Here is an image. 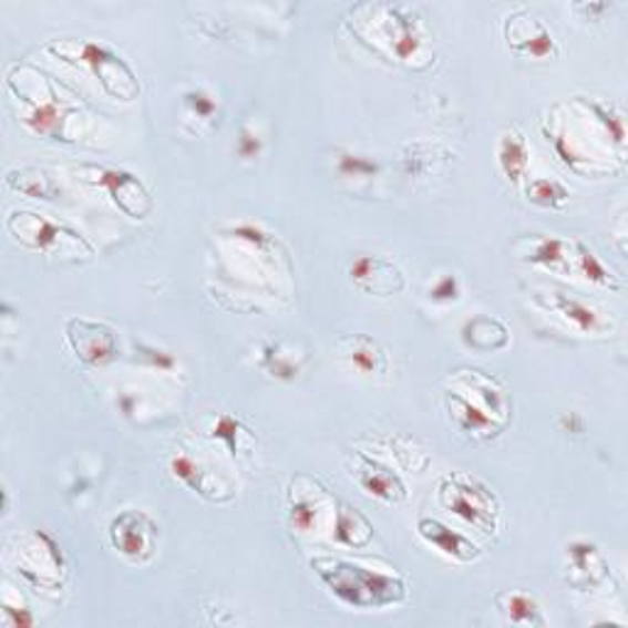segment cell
I'll return each mask as SVG.
<instances>
[{
	"label": "cell",
	"instance_id": "1",
	"mask_svg": "<svg viewBox=\"0 0 628 628\" xmlns=\"http://www.w3.org/2000/svg\"><path fill=\"white\" fill-rule=\"evenodd\" d=\"M310 565L327 589L353 609L395 607L408 597L405 579L395 573H379V569L334 555H317L310 559Z\"/></svg>",
	"mask_w": 628,
	"mask_h": 628
},
{
	"label": "cell",
	"instance_id": "2",
	"mask_svg": "<svg viewBox=\"0 0 628 628\" xmlns=\"http://www.w3.org/2000/svg\"><path fill=\"white\" fill-rule=\"evenodd\" d=\"M48 52L56 60L70 64H84L96 76V82L113 99L133 101L141 96V82L135 72L123 60L121 54L113 52L109 44L96 40H54L48 44Z\"/></svg>",
	"mask_w": 628,
	"mask_h": 628
},
{
	"label": "cell",
	"instance_id": "3",
	"mask_svg": "<svg viewBox=\"0 0 628 628\" xmlns=\"http://www.w3.org/2000/svg\"><path fill=\"white\" fill-rule=\"evenodd\" d=\"M437 498L444 511L460 516L464 523L484 535H494L501 525V504L494 491L476 476L452 472L440 478Z\"/></svg>",
	"mask_w": 628,
	"mask_h": 628
},
{
	"label": "cell",
	"instance_id": "4",
	"mask_svg": "<svg viewBox=\"0 0 628 628\" xmlns=\"http://www.w3.org/2000/svg\"><path fill=\"white\" fill-rule=\"evenodd\" d=\"M74 173L79 179L84 182V185L109 192L111 202L116 204L125 216H131V219L141 222L145 219V216H151L155 207L151 189H147L133 173H125V169L121 167L82 163L74 167Z\"/></svg>",
	"mask_w": 628,
	"mask_h": 628
},
{
	"label": "cell",
	"instance_id": "5",
	"mask_svg": "<svg viewBox=\"0 0 628 628\" xmlns=\"http://www.w3.org/2000/svg\"><path fill=\"white\" fill-rule=\"evenodd\" d=\"M64 337L74 357L86 367H106L119 353L116 332L96 319L70 317L64 322Z\"/></svg>",
	"mask_w": 628,
	"mask_h": 628
},
{
	"label": "cell",
	"instance_id": "6",
	"mask_svg": "<svg viewBox=\"0 0 628 628\" xmlns=\"http://www.w3.org/2000/svg\"><path fill=\"white\" fill-rule=\"evenodd\" d=\"M20 573L30 585L42 587V589H56L62 587V579L66 573L64 555L50 535L44 533H32L25 538L20 550Z\"/></svg>",
	"mask_w": 628,
	"mask_h": 628
},
{
	"label": "cell",
	"instance_id": "7",
	"mask_svg": "<svg viewBox=\"0 0 628 628\" xmlns=\"http://www.w3.org/2000/svg\"><path fill=\"white\" fill-rule=\"evenodd\" d=\"M109 538L123 557L133 559V563H145L155 553L157 525L143 511H123L111 521Z\"/></svg>",
	"mask_w": 628,
	"mask_h": 628
},
{
	"label": "cell",
	"instance_id": "8",
	"mask_svg": "<svg viewBox=\"0 0 628 628\" xmlns=\"http://www.w3.org/2000/svg\"><path fill=\"white\" fill-rule=\"evenodd\" d=\"M307 488H302L300 476L292 478L288 488V521L297 533H315L322 525L327 511H334L337 498L327 494V488L312 476H305Z\"/></svg>",
	"mask_w": 628,
	"mask_h": 628
},
{
	"label": "cell",
	"instance_id": "9",
	"mask_svg": "<svg viewBox=\"0 0 628 628\" xmlns=\"http://www.w3.org/2000/svg\"><path fill=\"white\" fill-rule=\"evenodd\" d=\"M6 228L20 246H25L30 250H52L64 241L86 244L82 236L72 231V228L54 224L50 219H44V216L25 209H16L10 214Z\"/></svg>",
	"mask_w": 628,
	"mask_h": 628
},
{
	"label": "cell",
	"instance_id": "10",
	"mask_svg": "<svg viewBox=\"0 0 628 628\" xmlns=\"http://www.w3.org/2000/svg\"><path fill=\"white\" fill-rule=\"evenodd\" d=\"M18 99H22L30 111L25 116V125L38 135H44V138H54V141H70L64 133V125L70 121L76 111H72L70 106L64 104L62 96L56 94V89L42 76V99H35L25 94V91H16Z\"/></svg>",
	"mask_w": 628,
	"mask_h": 628
},
{
	"label": "cell",
	"instance_id": "11",
	"mask_svg": "<svg viewBox=\"0 0 628 628\" xmlns=\"http://www.w3.org/2000/svg\"><path fill=\"white\" fill-rule=\"evenodd\" d=\"M450 388L464 393L470 401L482 405L486 413H491L496 420L506 422L508 425V418H511L508 393H506L504 383L494 379V375H488L478 369H460L450 375Z\"/></svg>",
	"mask_w": 628,
	"mask_h": 628
},
{
	"label": "cell",
	"instance_id": "12",
	"mask_svg": "<svg viewBox=\"0 0 628 628\" xmlns=\"http://www.w3.org/2000/svg\"><path fill=\"white\" fill-rule=\"evenodd\" d=\"M349 278L359 290L381 297L398 295L405 288L403 270L398 268L393 260H388L383 256H369V254L357 256L349 266Z\"/></svg>",
	"mask_w": 628,
	"mask_h": 628
},
{
	"label": "cell",
	"instance_id": "13",
	"mask_svg": "<svg viewBox=\"0 0 628 628\" xmlns=\"http://www.w3.org/2000/svg\"><path fill=\"white\" fill-rule=\"evenodd\" d=\"M567 581L579 591L597 589L609 577V563L601 547L591 541H573L565 547Z\"/></svg>",
	"mask_w": 628,
	"mask_h": 628
},
{
	"label": "cell",
	"instance_id": "14",
	"mask_svg": "<svg viewBox=\"0 0 628 628\" xmlns=\"http://www.w3.org/2000/svg\"><path fill=\"white\" fill-rule=\"evenodd\" d=\"M351 474L357 476L359 486L367 491V494L385 501V504H401L408 496L403 478L398 476L391 466L381 464L379 460H373V456L363 452H353Z\"/></svg>",
	"mask_w": 628,
	"mask_h": 628
},
{
	"label": "cell",
	"instance_id": "15",
	"mask_svg": "<svg viewBox=\"0 0 628 628\" xmlns=\"http://www.w3.org/2000/svg\"><path fill=\"white\" fill-rule=\"evenodd\" d=\"M506 40L508 48L516 50L518 54L525 56H535V60H545V56H555L557 54V44L553 32L543 25V20L525 16V13H516L506 18Z\"/></svg>",
	"mask_w": 628,
	"mask_h": 628
},
{
	"label": "cell",
	"instance_id": "16",
	"mask_svg": "<svg viewBox=\"0 0 628 628\" xmlns=\"http://www.w3.org/2000/svg\"><path fill=\"white\" fill-rule=\"evenodd\" d=\"M444 405H447V413L454 425L474 440H491L501 435L506 428V422L496 420L494 415L486 413L482 405H476L464 393L454 391V388H447V393H444Z\"/></svg>",
	"mask_w": 628,
	"mask_h": 628
},
{
	"label": "cell",
	"instance_id": "17",
	"mask_svg": "<svg viewBox=\"0 0 628 628\" xmlns=\"http://www.w3.org/2000/svg\"><path fill=\"white\" fill-rule=\"evenodd\" d=\"M169 472H173V476L179 478L182 484H187L192 491H197L202 498L214 501V504H226V501L234 498L231 491L222 486L219 478H216L207 466L185 452H179L169 460Z\"/></svg>",
	"mask_w": 628,
	"mask_h": 628
},
{
	"label": "cell",
	"instance_id": "18",
	"mask_svg": "<svg viewBox=\"0 0 628 628\" xmlns=\"http://www.w3.org/2000/svg\"><path fill=\"white\" fill-rule=\"evenodd\" d=\"M337 351L341 359L349 361L363 375L388 373V353L369 334H344L337 341Z\"/></svg>",
	"mask_w": 628,
	"mask_h": 628
},
{
	"label": "cell",
	"instance_id": "19",
	"mask_svg": "<svg viewBox=\"0 0 628 628\" xmlns=\"http://www.w3.org/2000/svg\"><path fill=\"white\" fill-rule=\"evenodd\" d=\"M418 535L432 547H437L442 555L456 559V563H474V559L482 557V550H478L476 543L464 538L462 533L447 528V525L435 518H420Z\"/></svg>",
	"mask_w": 628,
	"mask_h": 628
},
{
	"label": "cell",
	"instance_id": "20",
	"mask_svg": "<svg viewBox=\"0 0 628 628\" xmlns=\"http://www.w3.org/2000/svg\"><path fill=\"white\" fill-rule=\"evenodd\" d=\"M513 248H516V256L521 260L543 268H563L573 258V244L565 241V238L545 234L523 236Z\"/></svg>",
	"mask_w": 628,
	"mask_h": 628
},
{
	"label": "cell",
	"instance_id": "21",
	"mask_svg": "<svg viewBox=\"0 0 628 628\" xmlns=\"http://www.w3.org/2000/svg\"><path fill=\"white\" fill-rule=\"evenodd\" d=\"M547 310L557 312L563 319H567L569 325H575L581 334H599L607 332L609 322L601 317V312L594 310L591 305L585 300H577V297H569L565 292H550L545 300Z\"/></svg>",
	"mask_w": 628,
	"mask_h": 628
},
{
	"label": "cell",
	"instance_id": "22",
	"mask_svg": "<svg viewBox=\"0 0 628 628\" xmlns=\"http://www.w3.org/2000/svg\"><path fill=\"white\" fill-rule=\"evenodd\" d=\"M332 541L344 547H369L373 543V525L359 508L349 506L347 501L337 498L334 521H332Z\"/></svg>",
	"mask_w": 628,
	"mask_h": 628
},
{
	"label": "cell",
	"instance_id": "23",
	"mask_svg": "<svg viewBox=\"0 0 628 628\" xmlns=\"http://www.w3.org/2000/svg\"><path fill=\"white\" fill-rule=\"evenodd\" d=\"M462 341L474 351H498L511 344L508 327L498 317L476 315L462 325Z\"/></svg>",
	"mask_w": 628,
	"mask_h": 628
},
{
	"label": "cell",
	"instance_id": "24",
	"mask_svg": "<svg viewBox=\"0 0 628 628\" xmlns=\"http://www.w3.org/2000/svg\"><path fill=\"white\" fill-rule=\"evenodd\" d=\"M496 159H498L501 173H504V177L511 182V185H518V182L525 177L531 151H528V141H525V135L518 125H511V128L501 133Z\"/></svg>",
	"mask_w": 628,
	"mask_h": 628
},
{
	"label": "cell",
	"instance_id": "25",
	"mask_svg": "<svg viewBox=\"0 0 628 628\" xmlns=\"http://www.w3.org/2000/svg\"><path fill=\"white\" fill-rule=\"evenodd\" d=\"M494 607L506 616L511 624L518 626H545L541 604L531 594L521 589H504L494 594Z\"/></svg>",
	"mask_w": 628,
	"mask_h": 628
},
{
	"label": "cell",
	"instance_id": "26",
	"mask_svg": "<svg viewBox=\"0 0 628 628\" xmlns=\"http://www.w3.org/2000/svg\"><path fill=\"white\" fill-rule=\"evenodd\" d=\"M450 157L447 151H442L437 143H425V141H410L403 145L401 151V167L408 177L425 179L430 173Z\"/></svg>",
	"mask_w": 628,
	"mask_h": 628
},
{
	"label": "cell",
	"instance_id": "27",
	"mask_svg": "<svg viewBox=\"0 0 628 628\" xmlns=\"http://www.w3.org/2000/svg\"><path fill=\"white\" fill-rule=\"evenodd\" d=\"M6 185L10 189L25 194V197L44 199V202H52L62 194V189L54 182V177L50 173H44V169H40V167L10 169V173L6 175Z\"/></svg>",
	"mask_w": 628,
	"mask_h": 628
},
{
	"label": "cell",
	"instance_id": "28",
	"mask_svg": "<svg viewBox=\"0 0 628 628\" xmlns=\"http://www.w3.org/2000/svg\"><path fill=\"white\" fill-rule=\"evenodd\" d=\"M258 367L278 381H295L302 371V359L285 349L282 341H262L258 349Z\"/></svg>",
	"mask_w": 628,
	"mask_h": 628
},
{
	"label": "cell",
	"instance_id": "29",
	"mask_svg": "<svg viewBox=\"0 0 628 628\" xmlns=\"http://www.w3.org/2000/svg\"><path fill=\"white\" fill-rule=\"evenodd\" d=\"M573 268L591 285H599V288H609V290L624 288V282L616 278L611 270H607V266L597 258V254L581 241L573 244Z\"/></svg>",
	"mask_w": 628,
	"mask_h": 628
},
{
	"label": "cell",
	"instance_id": "30",
	"mask_svg": "<svg viewBox=\"0 0 628 628\" xmlns=\"http://www.w3.org/2000/svg\"><path fill=\"white\" fill-rule=\"evenodd\" d=\"M209 435L214 440H219L224 442V447L228 450V454L236 456L238 454H244L246 447H244V442L248 444H254V435H250V430L244 425L241 420L234 418V415H228V413H219L214 420V425L209 430Z\"/></svg>",
	"mask_w": 628,
	"mask_h": 628
},
{
	"label": "cell",
	"instance_id": "31",
	"mask_svg": "<svg viewBox=\"0 0 628 628\" xmlns=\"http://www.w3.org/2000/svg\"><path fill=\"white\" fill-rule=\"evenodd\" d=\"M525 194H528V202L538 204L543 209H559L569 199V189L563 182L550 177L531 179L528 187H525Z\"/></svg>",
	"mask_w": 628,
	"mask_h": 628
},
{
	"label": "cell",
	"instance_id": "32",
	"mask_svg": "<svg viewBox=\"0 0 628 628\" xmlns=\"http://www.w3.org/2000/svg\"><path fill=\"white\" fill-rule=\"evenodd\" d=\"M182 106L189 113L192 119L197 121H214L216 113H219V104H216V99L209 94L207 89H187L185 94H182Z\"/></svg>",
	"mask_w": 628,
	"mask_h": 628
},
{
	"label": "cell",
	"instance_id": "33",
	"mask_svg": "<svg viewBox=\"0 0 628 628\" xmlns=\"http://www.w3.org/2000/svg\"><path fill=\"white\" fill-rule=\"evenodd\" d=\"M391 454H395V460L401 462L405 470H413V472H425L428 470V464H430V456L428 452L418 447V444L413 440H408V437H393L391 442Z\"/></svg>",
	"mask_w": 628,
	"mask_h": 628
},
{
	"label": "cell",
	"instance_id": "34",
	"mask_svg": "<svg viewBox=\"0 0 628 628\" xmlns=\"http://www.w3.org/2000/svg\"><path fill=\"white\" fill-rule=\"evenodd\" d=\"M337 173L344 177H373L379 173V163L357 153H341L337 157Z\"/></svg>",
	"mask_w": 628,
	"mask_h": 628
},
{
	"label": "cell",
	"instance_id": "35",
	"mask_svg": "<svg viewBox=\"0 0 628 628\" xmlns=\"http://www.w3.org/2000/svg\"><path fill=\"white\" fill-rule=\"evenodd\" d=\"M135 361L143 363V367H147V369H157V371L177 369V359L173 357V353L157 349V347H151V344H143V341L135 344Z\"/></svg>",
	"mask_w": 628,
	"mask_h": 628
},
{
	"label": "cell",
	"instance_id": "36",
	"mask_svg": "<svg viewBox=\"0 0 628 628\" xmlns=\"http://www.w3.org/2000/svg\"><path fill=\"white\" fill-rule=\"evenodd\" d=\"M428 297L432 302H440V305L456 302L462 297V282L460 278L452 276V272H447V276H440L435 282L430 285Z\"/></svg>",
	"mask_w": 628,
	"mask_h": 628
},
{
	"label": "cell",
	"instance_id": "37",
	"mask_svg": "<svg viewBox=\"0 0 628 628\" xmlns=\"http://www.w3.org/2000/svg\"><path fill=\"white\" fill-rule=\"evenodd\" d=\"M236 153H238V157H244V159H256V157H260V153H262V138H260L256 128H250V125H241V128H238Z\"/></svg>",
	"mask_w": 628,
	"mask_h": 628
},
{
	"label": "cell",
	"instance_id": "38",
	"mask_svg": "<svg viewBox=\"0 0 628 628\" xmlns=\"http://www.w3.org/2000/svg\"><path fill=\"white\" fill-rule=\"evenodd\" d=\"M3 616H6V624L13 628H30L38 624L35 614H32L28 607H16V604H10L8 597L3 599Z\"/></svg>",
	"mask_w": 628,
	"mask_h": 628
},
{
	"label": "cell",
	"instance_id": "39",
	"mask_svg": "<svg viewBox=\"0 0 628 628\" xmlns=\"http://www.w3.org/2000/svg\"><path fill=\"white\" fill-rule=\"evenodd\" d=\"M231 234H234L236 238H241V241H248V244H254V246H258V248H262V246H268V244H270V234H268V231H262L260 226L250 224V222L234 226V228H231Z\"/></svg>",
	"mask_w": 628,
	"mask_h": 628
},
{
	"label": "cell",
	"instance_id": "40",
	"mask_svg": "<svg viewBox=\"0 0 628 628\" xmlns=\"http://www.w3.org/2000/svg\"><path fill=\"white\" fill-rule=\"evenodd\" d=\"M557 425L563 432H573V435H579L585 432V420H581L579 413H563L557 420Z\"/></svg>",
	"mask_w": 628,
	"mask_h": 628
}]
</instances>
